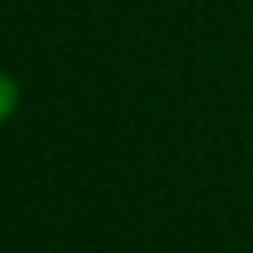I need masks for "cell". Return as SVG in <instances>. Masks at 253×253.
Here are the masks:
<instances>
[{
  "instance_id": "obj_1",
  "label": "cell",
  "mask_w": 253,
  "mask_h": 253,
  "mask_svg": "<svg viewBox=\"0 0 253 253\" xmlns=\"http://www.w3.org/2000/svg\"><path fill=\"white\" fill-rule=\"evenodd\" d=\"M17 99H21V92H17V83H14L10 76H3V72H0V124L14 117V110H17Z\"/></svg>"
}]
</instances>
